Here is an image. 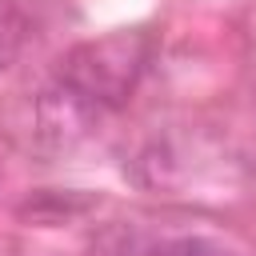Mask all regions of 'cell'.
Masks as SVG:
<instances>
[{"label": "cell", "instance_id": "1", "mask_svg": "<svg viewBox=\"0 0 256 256\" xmlns=\"http://www.w3.org/2000/svg\"><path fill=\"white\" fill-rule=\"evenodd\" d=\"M148 52L152 44L144 32H112V36L76 44L60 60L56 80L44 92V104H40L44 128L64 132L68 124L72 132H84L104 112H116L132 96L148 64Z\"/></svg>", "mask_w": 256, "mask_h": 256}, {"label": "cell", "instance_id": "2", "mask_svg": "<svg viewBox=\"0 0 256 256\" xmlns=\"http://www.w3.org/2000/svg\"><path fill=\"white\" fill-rule=\"evenodd\" d=\"M124 256H236V252L212 236H160L144 240L140 248H128Z\"/></svg>", "mask_w": 256, "mask_h": 256}, {"label": "cell", "instance_id": "3", "mask_svg": "<svg viewBox=\"0 0 256 256\" xmlns=\"http://www.w3.org/2000/svg\"><path fill=\"white\" fill-rule=\"evenodd\" d=\"M24 40H28V16L16 4L0 0V68H8L20 56Z\"/></svg>", "mask_w": 256, "mask_h": 256}]
</instances>
